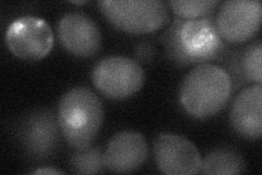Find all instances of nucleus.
Masks as SVG:
<instances>
[{
  "instance_id": "obj_2",
  "label": "nucleus",
  "mask_w": 262,
  "mask_h": 175,
  "mask_svg": "<svg viewBox=\"0 0 262 175\" xmlns=\"http://www.w3.org/2000/svg\"><path fill=\"white\" fill-rule=\"evenodd\" d=\"M232 92V80L224 68L209 63L201 64L182 81L179 102L188 115L206 120L223 110Z\"/></svg>"
},
{
  "instance_id": "obj_15",
  "label": "nucleus",
  "mask_w": 262,
  "mask_h": 175,
  "mask_svg": "<svg viewBox=\"0 0 262 175\" xmlns=\"http://www.w3.org/2000/svg\"><path fill=\"white\" fill-rule=\"evenodd\" d=\"M69 164L76 174L102 173L105 168L103 149L92 145L83 149H75L70 155Z\"/></svg>"
},
{
  "instance_id": "obj_14",
  "label": "nucleus",
  "mask_w": 262,
  "mask_h": 175,
  "mask_svg": "<svg viewBox=\"0 0 262 175\" xmlns=\"http://www.w3.org/2000/svg\"><path fill=\"white\" fill-rule=\"evenodd\" d=\"M246 171L244 157L231 147H219L203 158L201 161L202 174L237 175Z\"/></svg>"
},
{
  "instance_id": "obj_16",
  "label": "nucleus",
  "mask_w": 262,
  "mask_h": 175,
  "mask_svg": "<svg viewBox=\"0 0 262 175\" xmlns=\"http://www.w3.org/2000/svg\"><path fill=\"white\" fill-rule=\"evenodd\" d=\"M170 9L179 19H201L213 14L219 2L214 0H171Z\"/></svg>"
},
{
  "instance_id": "obj_18",
  "label": "nucleus",
  "mask_w": 262,
  "mask_h": 175,
  "mask_svg": "<svg viewBox=\"0 0 262 175\" xmlns=\"http://www.w3.org/2000/svg\"><path fill=\"white\" fill-rule=\"evenodd\" d=\"M32 174H49V175H59V174H63V172L56 170L54 168H51V166H46V168H39L35 171H33Z\"/></svg>"
},
{
  "instance_id": "obj_7",
  "label": "nucleus",
  "mask_w": 262,
  "mask_h": 175,
  "mask_svg": "<svg viewBox=\"0 0 262 175\" xmlns=\"http://www.w3.org/2000/svg\"><path fill=\"white\" fill-rule=\"evenodd\" d=\"M6 43L15 57L36 62L51 53L54 34L45 20L34 15H24L8 27Z\"/></svg>"
},
{
  "instance_id": "obj_8",
  "label": "nucleus",
  "mask_w": 262,
  "mask_h": 175,
  "mask_svg": "<svg viewBox=\"0 0 262 175\" xmlns=\"http://www.w3.org/2000/svg\"><path fill=\"white\" fill-rule=\"evenodd\" d=\"M262 6L258 0H231L221 5L215 16L219 34L226 43H246L260 30Z\"/></svg>"
},
{
  "instance_id": "obj_13",
  "label": "nucleus",
  "mask_w": 262,
  "mask_h": 175,
  "mask_svg": "<svg viewBox=\"0 0 262 175\" xmlns=\"http://www.w3.org/2000/svg\"><path fill=\"white\" fill-rule=\"evenodd\" d=\"M224 65L226 72L232 80L233 90L253 83H262V42L253 41L246 47L236 48L232 52L225 51ZM221 57V58H222Z\"/></svg>"
},
{
  "instance_id": "obj_11",
  "label": "nucleus",
  "mask_w": 262,
  "mask_h": 175,
  "mask_svg": "<svg viewBox=\"0 0 262 175\" xmlns=\"http://www.w3.org/2000/svg\"><path fill=\"white\" fill-rule=\"evenodd\" d=\"M147 153V144L140 132L119 131L111 138L104 151L105 168L113 173L134 172L143 165Z\"/></svg>"
},
{
  "instance_id": "obj_12",
  "label": "nucleus",
  "mask_w": 262,
  "mask_h": 175,
  "mask_svg": "<svg viewBox=\"0 0 262 175\" xmlns=\"http://www.w3.org/2000/svg\"><path fill=\"white\" fill-rule=\"evenodd\" d=\"M229 122L239 136L258 139L262 134V86L245 88L234 100Z\"/></svg>"
},
{
  "instance_id": "obj_9",
  "label": "nucleus",
  "mask_w": 262,
  "mask_h": 175,
  "mask_svg": "<svg viewBox=\"0 0 262 175\" xmlns=\"http://www.w3.org/2000/svg\"><path fill=\"white\" fill-rule=\"evenodd\" d=\"M158 169L168 175H192L201 170V157L190 140L173 134H161L153 143Z\"/></svg>"
},
{
  "instance_id": "obj_3",
  "label": "nucleus",
  "mask_w": 262,
  "mask_h": 175,
  "mask_svg": "<svg viewBox=\"0 0 262 175\" xmlns=\"http://www.w3.org/2000/svg\"><path fill=\"white\" fill-rule=\"evenodd\" d=\"M61 135L73 149L93 144L104 121L101 100L88 88L77 87L64 93L58 104Z\"/></svg>"
},
{
  "instance_id": "obj_10",
  "label": "nucleus",
  "mask_w": 262,
  "mask_h": 175,
  "mask_svg": "<svg viewBox=\"0 0 262 175\" xmlns=\"http://www.w3.org/2000/svg\"><path fill=\"white\" fill-rule=\"evenodd\" d=\"M59 41L69 53L78 57H92L100 51L102 36L97 24L86 14L71 12L58 22Z\"/></svg>"
},
{
  "instance_id": "obj_1",
  "label": "nucleus",
  "mask_w": 262,
  "mask_h": 175,
  "mask_svg": "<svg viewBox=\"0 0 262 175\" xmlns=\"http://www.w3.org/2000/svg\"><path fill=\"white\" fill-rule=\"evenodd\" d=\"M163 45L169 61L182 67L219 60L226 51L213 14L201 19H176L164 33Z\"/></svg>"
},
{
  "instance_id": "obj_4",
  "label": "nucleus",
  "mask_w": 262,
  "mask_h": 175,
  "mask_svg": "<svg viewBox=\"0 0 262 175\" xmlns=\"http://www.w3.org/2000/svg\"><path fill=\"white\" fill-rule=\"evenodd\" d=\"M98 9L113 27L130 34H146L168 22V9L162 0H102Z\"/></svg>"
},
{
  "instance_id": "obj_19",
  "label": "nucleus",
  "mask_w": 262,
  "mask_h": 175,
  "mask_svg": "<svg viewBox=\"0 0 262 175\" xmlns=\"http://www.w3.org/2000/svg\"><path fill=\"white\" fill-rule=\"evenodd\" d=\"M88 2H72V4H76V5H84Z\"/></svg>"
},
{
  "instance_id": "obj_5",
  "label": "nucleus",
  "mask_w": 262,
  "mask_h": 175,
  "mask_svg": "<svg viewBox=\"0 0 262 175\" xmlns=\"http://www.w3.org/2000/svg\"><path fill=\"white\" fill-rule=\"evenodd\" d=\"M144 71L137 61L122 56H110L98 62L92 71L96 90L105 98L124 100L140 91Z\"/></svg>"
},
{
  "instance_id": "obj_6",
  "label": "nucleus",
  "mask_w": 262,
  "mask_h": 175,
  "mask_svg": "<svg viewBox=\"0 0 262 175\" xmlns=\"http://www.w3.org/2000/svg\"><path fill=\"white\" fill-rule=\"evenodd\" d=\"M60 132L58 118L52 111L36 110L20 121L16 136L29 158L45 161L58 149Z\"/></svg>"
},
{
  "instance_id": "obj_17",
  "label": "nucleus",
  "mask_w": 262,
  "mask_h": 175,
  "mask_svg": "<svg viewBox=\"0 0 262 175\" xmlns=\"http://www.w3.org/2000/svg\"><path fill=\"white\" fill-rule=\"evenodd\" d=\"M153 55H154V48L149 43H142L140 45H138L136 49V56L139 62H142V63L150 62L152 60Z\"/></svg>"
}]
</instances>
